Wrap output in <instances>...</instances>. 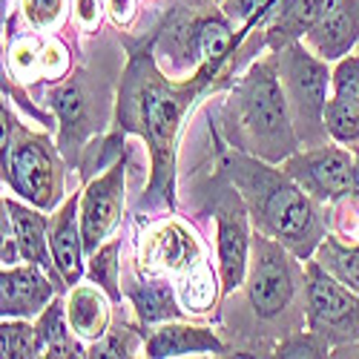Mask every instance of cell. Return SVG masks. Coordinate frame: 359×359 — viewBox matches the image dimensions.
<instances>
[{
    "mask_svg": "<svg viewBox=\"0 0 359 359\" xmlns=\"http://www.w3.org/2000/svg\"><path fill=\"white\" fill-rule=\"evenodd\" d=\"M245 112H248V127L256 135V141L279 147L285 144L290 149L287 121H285V107L279 86L267 69H256L245 86Z\"/></svg>",
    "mask_w": 359,
    "mask_h": 359,
    "instance_id": "cell-1",
    "label": "cell"
},
{
    "mask_svg": "<svg viewBox=\"0 0 359 359\" xmlns=\"http://www.w3.org/2000/svg\"><path fill=\"white\" fill-rule=\"evenodd\" d=\"M293 296V279L287 271V262L271 245H262L256 273L250 285V299L259 316H276Z\"/></svg>",
    "mask_w": 359,
    "mask_h": 359,
    "instance_id": "cell-2",
    "label": "cell"
},
{
    "mask_svg": "<svg viewBox=\"0 0 359 359\" xmlns=\"http://www.w3.org/2000/svg\"><path fill=\"white\" fill-rule=\"evenodd\" d=\"M262 210H264V222L285 242H302L305 236L313 233V213H311L308 198L285 182H276L271 187V193L264 196Z\"/></svg>",
    "mask_w": 359,
    "mask_h": 359,
    "instance_id": "cell-3",
    "label": "cell"
},
{
    "mask_svg": "<svg viewBox=\"0 0 359 359\" xmlns=\"http://www.w3.org/2000/svg\"><path fill=\"white\" fill-rule=\"evenodd\" d=\"M121 167H115L101 182H95L83 201V242L86 248H95L98 238L115 224L118 210H121Z\"/></svg>",
    "mask_w": 359,
    "mask_h": 359,
    "instance_id": "cell-4",
    "label": "cell"
},
{
    "mask_svg": "<svg viewBox=\"0 0 359 359\" xmlns=\"http://www.w3.org/2000/svg\"><path fill=\"white\" fill-rule=\"evenodd\" d=\"M9 172H12V182L15 187L29 196L38 204H52L55 198V184H52V164L43 153L41 144H20L15 153H12V164H9Z\"/></svg>",
    "mask_w": 359,
    "mask_h": 359,
    "instance_id": "cell-5",
    "label": "cell"
},
{
    "mask_svg": "<svg viewBox=\"0 0 359 359\" xmlns=\"http://www.w3.org/2000/svg\"><path fill=\"white\" fill-rule=\"evenodd\" d=\"M311 316L322 327H359V305L319 271L311 273Z\"/></svg>",
    "mask_w": 359,
    "mask_h": 359,
    "instance_id": "cell-6",
    "label": "cell"
},
{
    "mask_svg": "<svg viewBox=\"0 0 359 359\" xmlns=\"http://www.w3.org/2000/svg\"><path fill=\"white\" fill-rule=\"evenodd\" d=\"M144 115H147V133L156 144V156L158 167H170V153H172V135H175V121H178V109L170 95H164L161 89H149L147 101H144Z\"/></svg>",
    "mask_w": 359,
    "mask_h": 359,
    "instance_id": "cell-7",
    "label": "cell"
},
{
    "mask_svg": "<svg viewBox=\"0 0 359 359\" xmlns=\"http://www.w3.org/2000/svg\"><path fill=\"white\" fill-rule=\"evenodd\" d=\"M219 253H222V273L224 285L236 287L245 276V253H248V233L245 222L233 210H222L219 216Z\"/></svg>",
    "mask_w": 359,
    "mask_h": 359,
    "instance_id": "cell-8",
    "label": "cell"
},
{
    "mask_svg": "<svg viewBox=\"0 0 359 359\" xmlns=\"http://www.w3.org/2000/svg\"><path fill=\"white\" fill-rule=\"evenodd\" d=\"M52 287L35 271H9L4 273V313L29 316L46 305Z\"/></svg>",
    "mask_w": 359,
    "mask_h": 359,
    "instance_id": "cell-9",
    "label": "cell"
},
{
    "mask_svg": "<svg viewBox=\"0 0 359 359\" xmlns=\"http://www.w3.org/2000/svg\"><path fill=\"white\" fill-rule=\"evenodd\" d=\"M325 69L308 57L302 49H293L290 52V86H293V95L299 101V109L302 115H316L325 104Z\"/></svg>",
    "mask_w": 359,
    "mask_h": 359,
    "instance_id": "cell-10",
    "label": "cell"
},
{
    "mask_svg": "<svg viewBox=\"0 0 359 359\" xmlns=\"http://www.w3.org/2000/svg\"><path fill=\"white\" fill-rule=\"evenodd\" d=\"M308 170V178L316 190H322L325 196H339L345 190H351L353 184V167H351V158L339 149H331V153H322L311 161H305Z\"/></svg>",
    "mask_w": 359,
    "mask_h": 359,
    "instance_id": "cell-11",
    "label": "cell"
},
{
    "mask_svg": "<svg viewBox=\"0 0 359 359\" xmlns=\"http://www.w3.org/2000/svg\"><path fill=\"white\" fill-rule=\"evenodd\" d=\"M356 32H359L356 9L339 6L331 15L322 18V23L316 26V32H313V43H316V49L325 57H337V55H342L351 46V41L356 38Z\"/></svg>",
    "mask_w": 359,
    "mask_h": 359,
    "instance_id": "cell-12",
    "label": "cell"
},
{
    "mask_svg": "<svg viewBox=\"0 0 359 359\" xmlns=\"http://www.w3.org/2000/svg\"><path fill=\"white\" fill-rule=\"evenodd\" d=\"M219 339L198 327H167L158 337L149 339L147 353L149 356H178L190 351H219Z\"/></svg>",
    "mask_w": 359,
    "mask_h": 359,
    "instance_id": "cell-13",
    "label": "cell"
},
{
    "mask_svg": "<svg viewBox=\"0 0 359 359\" xmlns=\"http://www.w3.org/2000/svg\"><path fill=\"white\" fill-rule=\"evenodd\" d=\"M78 230H75V204H69L61 222H57L55 238H52V250L57 259V267L67 276V282H75L81 273V242H78Z\"/></svg>",
    "mask_w": 359,
    "mask_h": 359,
    "instance_id": "cell-14",
    "label": "cell"
},
{
    "mask_svg": "<svg viewBox=\"0 0 359 359\" xmlns=\"http://www.w3.org/2000/svg\"><path fill=\"white\" fill-rule=\"evenodd\" d=\"M69 319H72V327L83 337H101L104 334V325H107V311H104V302L98 299L95 290H75L72 302H69Z\"/></svg>",
    "mask_w": 359,
    "mask_h": 359,
    "instance_id": "cell-15",
    "label": "cell"
},
{
    "mask_svg": "<svg viewBox=\"0 0 359 359\" xmlns=\"http://www.w3.org/2000/svg\"><path fill=\"white\" fill-rule=\"evenodd\" d=\"M9 213H12V222H15V233H18V242L23 248V253L32 259V262H41V264H49L46 262V250H43V219L23 210L18 204H6Z\"/></svg>",
    "mask_w": 359,
    "mask_h": 359,
    "instance_id": "cell-16",
    "label": "cell"
},
{
    "mask_svg": "<svg viewBox=\"0 0 359 359\" xmlns=\"http://www.w3.org/2000/svg\"><path fill=\"white\" fill-rule=\"evenodd\" d=\"M325 121L339 141H356L359 138V101L351 98H339L327 104L325 109Z\"/></svg>",
    "mask_w": 359,
    "mask_h": 359,
    "instance_id": "cell-17",
    "label": "cell"
},
{
    "mask_svg": "<svg viewBox=\"0 0 359 359\" xmlns=\"http://www.w3.org/2000/svg\"><path fill=\"white\" fill-rule=\"evenodd\" d=\"M319 256L327 271H334L351 290H359V250H345L334 242H325Z\"/></svg>",
    "mask_w": 359,
    "mask_h": 359,
    "instance_id": "cell-18",
    "label": "cell"
},
{
    "mask_svg": "<svg viewBox=\"0 0 359 359\" xmlns=\"http://www.w3.org/2000/svg\"><path fill=\"white\" fill-rule=\"evenodd\" d=\"M327 6H331V0H290V9L285 12L279 26H285V32L296 35V32H302V29L313 26L325 15Z\"/></svg>",
    "mask_w": 359,
    "mask_h": 359,
    "instance_id": "cell-19",
    "label": "cell"
},
{
    "mask_svg": "<svg viewBox=\"0 0 359 359\" xmlns=\"http://www.w3.org/2000/svg\"><path fill=\"white\" fill-rule=\"evenodd\" d=\"M227 46H230V32H227L224 23H219V20L201 23V29H198V52L204 57H219V55H224Z\"/></svg>",
    "mask_w": 359,
    "mask_h": 359,
    "instance_id": "cell-20",
    "label": "cell"
},
{
    "mask_svg": "<svg viewBox=\"0 0 359 359\" xmlns=\"http://www.w3.org/2000/svg\"><path fill=\"white\" fill-rule=\"evenodd\" d=\"M0 351L4 356H32L35 353V342H32V331L26 325H4V339H0Z\"/></svg>",
    "mask_w": 359,
    "mask_h": 359,
    "instance_id": "cell-21",
    "label": "cell"
},
{
    "mask_svg": "<svg viewBox=\"0 0 359 359\" xmlns=\"http://www.w3.org/2000/svg\"><path fill=\"white\" fill-rule=\"evenodd\" d=\"M135 302H138V311H141L144 319H161V316H172L175 313V305H172L170 293L161 290V287H149V290L138 293Z\"/></svg>",
    "mask_w": 359,
    "mask_h": 359,
    "instance_id": "cell-22",
    "label": "cell"
},
{
    "mask_svg": "<svg viewBox=\"0 0 359 359\" xmlns=\"http://www.w3.org/2000/svg\"><path fill=\"white\" fill-rule=\"evenodd\" d=\"M337 95L359 101V61H353V57L337 69Z\"/></svg>",
    "mask_w": 359,
    "mask_h": 359,
    "instance_id": "cell-23",
    "label": "cell"
},
{
    "mask_svg": "<svg viewBox=\"0 0 359 359\" xmlns=\"http://www.w3.org/2000/svg\"><path fill=\"white\" fill-rule=\"evenodd\" d=\"M115 248H107L101 256H95V262H93V273H95V279L115 296L118 290H115Z\"/></svg>",
    "mask_w": 359,
    "mask_h": 359,
    "instance_id": "cell-24",
    "label": "cell"
},
{
    "mask_svg": "<svg viewBox=\"0 0 359 359\" xmlns=\"http://www.w3.org/2000/svg\"><path fill=\"white\" fill-rule=\"evenodd\" d=\"M57 9H61V0H26V15L38 26L49 23L57 15Z\"/></svg>",
    "mask_w": 359,
    "mask_h": 359,
    "instance_id": "cell-25",
    "label": "cell"
},
{
    "mask_svg": "<svg viewBox=\"0 0 359 359\" xmlns=\"http://www.w3.org/2000/svg\"><path fill=\"white\" fill-rule=\"evenodd\" d=\"M57 112H61V118L67 124H75L81 118V98L75 89H67V93L57 95Z\"/></svg>",
    "mask_w": 359,
    "mask_h": 359,
    "instance_id": "cell-26",
    "label": "cell"
},
{
    "mask_svg": "<svg viewBox=\"0 0 359 359\" xmlns=\"http://www.w3.org/2000/svg\"><path fill=\"white\" fill-rule=\"evenodd\" d=\"M279 353L282 356H319V348L313 342H293V345H285Z\"/></svg>",
    "mask_w": 359,
    "mask_h": 359,
    "instance_id": "cell-27",
    "label": "cell"
},
{
    "mask_svg": "<svg viewBox=\"0 0 359 359\" xmlns=\"http://www.w3.org/2000/svg\"><path fill=\"white\" fill-rule=\"evenodd\" d=\"M264 4H267V0H242V4H238V15H250V12L262 9Z\"/></svg>",
    "mask_w": 359,
    "mask_h": 359,
    "instance_id": "cell-28",
    "label": "cell"
},
{
    "mask_svg": "<svg viewBox=\"0 0 359 359\" xmlns=\"http://www.w3.org/2000/svg\"><path fill=\"white\" fill-rule=\"evenodd\" d=\"M81 15L89 20V18H93V6H89V0H81Z\"/></svg>",
    "mask_w": 359,
    "mask_h": 359,
    "instance_id": "cell-29",
    "label": "cell"
}]
</instances>
